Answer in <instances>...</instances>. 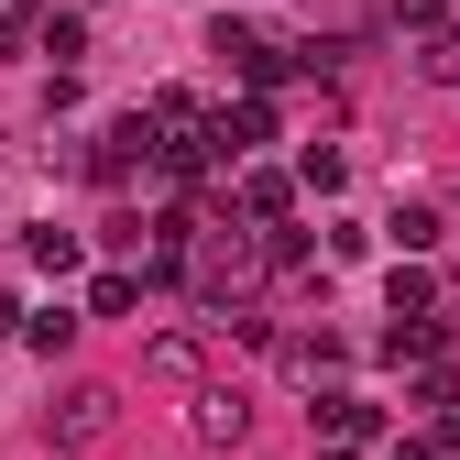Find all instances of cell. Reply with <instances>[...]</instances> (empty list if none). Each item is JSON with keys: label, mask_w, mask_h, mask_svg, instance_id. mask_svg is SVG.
Returning a JSON list of instances; mask_svg holds the SVG:
<instances>
[{"label": "cell", "mask_w": 460, "mask_h": 460, "mask_svg": "<svg viewBox=\"0 0 460 460\" xmlns=\"http://www.w3.org/2000/svg\"><path fill=\"white\" fill-rule=\"evenodd\" d=\"M110 406H121V394L77 384V394H66V417H55V449H99V438H110Z\"/></svg>", "instance_id": "obj_1"}, {"label": "cell", "mask_w": 460, "mask_h": 460, "mask_svg": "<svg viewBox=\"0 0 460 460\" xmlns=\"http://www.w3.org/2000/svg\"><path fill=\"white\" fill-rule=\"evenodd\" d=\"M164 384H198V340H154V351H143Z\"/></svg>", "instance_id": "obj_2"}, {"label": "cell", "mask_w": 460, "mask_h": 460, "mask_svg": "<svg viewBox=\"0 0 460 460\" xmlns=\"http://www.w3.org/2000/svg\"><path fill=\"white\" fill-rule=\"evenodd\" d=\"M198 428L208 438H242V394H198Z\"/></svg>", "instance_id": "obj_3"}]
</instances>
